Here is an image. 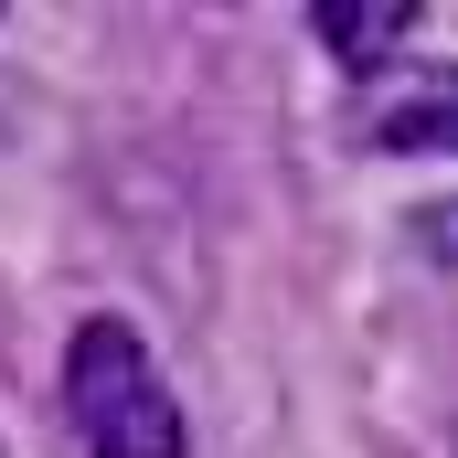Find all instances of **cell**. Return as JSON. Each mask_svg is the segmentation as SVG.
Instances as JSON below:
<instances>
[{"instance_id": "277c9868", "label": "cell", "mask_w": 458, "mask_h": 458, "mask_svg": "<svg viewBox=\"0 0 458 458\" xmlns=\"http://www.w3.org/2000/svg\"><path fill=\"white\" fill-rule=\"evenodd\" d=\"M437 245H448V256H458V214H437Z\"/></svg>"}, {"instance_id": "3957f363", "label": "cell", "mask_w": 458, "mask_h": 458, "mask_svg": "<svg viewBox=\"0 0 458 458\" xmlns=\"http://www.w3.org/2000/svg\"><path fill=\"white\" fill-rule=\"evenodd\" d=\"M310 32L342 54L352 75H384V64H405L416 11H405V0H320V11H310Z\"/></svg>"}, {"instance_id": "6da1fadb", "label": "cell", "mask_w": 458, "mask_h": 458, "mask_svg": "<svg viewBox=\"0 0 458 458\" xmlns=\"http://www.w3.org/2000/svg\"><path fill=\"white\" fill-rule=\"evenodd\" d=\"M64 416H75L86 458H182L192 448L160 362H149V342L128 320H86L75 331V352H64Z\"/></svg>"}, {"instance_id": "7a4b0ae2", "label": "cell", "mask_w": 458, "mask_h": 458, "mask_svg": "<svg viewBox=\"0 0 458 458\" xmlns=\"http://www.w3.org/2000/svg\"><path fill=\"white\" fill-rule=\"evenodd\" d=\"M362 139L394 149V160L458 149V64H384L373 97H362Z\"/></svg>"}]
</instances>
